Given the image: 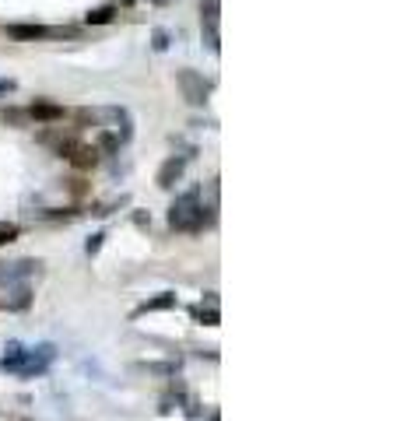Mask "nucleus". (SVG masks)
<instances>
[{
  "mask_svg": "<svg viewBox=\"0 0 400 421\" xmlns=\"http://www.w3.org/2000/svg\"><path fill=\"white\" fill-rule=\"evenodd\" d=\"M169 221H172V228H179V232H200L204 228V204H200V193L197 190H190V193H183L176 204H172V215H169Z\"/></svg>",
  "mask_w": 400,
  "mask_h": 421,
  "instance_id": "1",
  "label": "nucleus"
},
{
  "mask_svg": "<svg viewBox=\"0 0 400 421\" xmlns=\"http://www.w3.org/2000/svg\"><path fill=\"white\" fill-rule=\"evenodd\" d=\"M8 36L21 43H36V39H60V36H74V28H43V25H8Z\"/></svg>",
  "mask_w": 400,
  "mask_h": 421,
  "instance_id": "2",
  "label": "nucleus"
},
{
  "mask_svg": "<svg viewBox=\"0 0 400 421\" xmlns=\"http://www.w3.org/2000/svg\"><path fill=\"white\" fill-rule=\"evenodd\" d=\"M179 84H183V92H187V99L193 102V106H200L204 99H207V81L200 77V74H193V71H179Z\"/></svg>",
  "mask_w": 400,
  "mask_h": 421,
  "instance_id": "3",
  "label": "nucleus"
},
{
  "mask_svg": "<svg viewBox=\"0 0 400 421\" xmlns=\"http://www.w3.org/2000/svg\"><path fill=\"white\" fill-rule=\"evenodd\" d=\"M28 119H36V123H56V119H64V109L49 106V102H36L28 109Z\"/></svg>",
  "mask_w": 400,
  "mask_h": 421,
  "instance_id": "4",
  "label": "nucleus"
},
{
  "mask_svg": "<svg viewBox=\"0 0 400 421\" xmlns=\"http://www.w3.org/2000/svg\"><path fill=\"white\" fill-rule=\"evenodd\" d=\"M67 158H71L78 169H91V165L99 162V152H95V147H81V144H71V147H67Z\"/></svg>",
  "mask_w": 400,
  "mask_h": 421,
  "instance_id": "5",
  "label": "nucleus"
},
{
  "mask_svg": "<svg viewBox=\"0 0 400 421\" xmlns=\"http://www.w3.org/2000/svg\"><path fill=\"white\" fill-rule=\"evenodd\" d=\"M39 263H32V260H21V263H4V267H0V281H14V278H25V274H32V270H36Z\"/></svg>",
  "mask_w": 400,
  "mask_h": 421,
  "instance_id": "6",
  "label": "nucleus"
},
{
  "mask_svg": "<svg viewBox=\"0 0 400 421\" xmlns=\"http://www.w3.org/2000/svg\"><path fill=\"white\" fill-rule=\"evenodd\" d=\"M179 176H183V158H169L158 172V187H172Z\"/></svg>",
  "mask_w": 400,
  "mask_h": 421,
  "instance_id": "7",
  "label": "nucleus"
},
{
  "mask_svg": "<svg viewBox=\"0 0 400 421\" xmlns=\"http://www.w3.org/2000/svg\"><path fill=\"white\" fill-rule=\"evenodd\" d=\"M113 14H116V8L109 4V8H99V11H91V14H88V21H91V25H106V21H113Z\"/></svg>",
  "mask_w": 400,
  "mask_h": 421,
  "instance_id": "8",
  "label": "nucleus"
},
{
  "mask_svg": "<svg viewBox=\"0 0 400 421\" xmlns=\"http://www.w3.org/2000/svg\"><path fill=\"white\" fill-rule=\"evenodd\" d=\"M14 239H18V225L0 221V246H4V243H14Z\"/></svg>",
  "mask_w": 400,
  "mask_h": 421,
  "instance_id": "9",
  "label": "nucleus"
},
{
  "mask_svg": "<svg viewBox=\"0 0 400 421\" xmlns=\"http://www.w3.org/2000/svg\"><path fill=\"white\" fill-rule=\"evenodd\" d=\"M8 123H28V109H4Z\"/></svg>",
  "mask_w": 400,
  "mask_h": 421,
  "instance_id": "10",
  "label": "nucleus"
},
{
  "mask_svg": "<svg viewBox=\"0 0 400 421\" xmlns=\"http://www.w3.org/2000/svg\"><path fill=\"white\" fill-rule=\"evenodd\" d=\"M172 302H176L172 295H162V298H155V302H148V306H144L141 313H148V309H165V306H172Z\"/></svg>",
  "mask_w": 400,
  "mask_h": 421,
  "instance_id": "11",
  "label": "nucleus"
},
{
  "mask_svg": "<svg viewBox=\"0 0 400 421\" xmlns=\"http://www.w3.org/2000/svg\"><path fill=\"white\" fill-rule=\"evenodd\" d=\"M8 92H14V81L11 77H0V95H8Z\"/></svg>",
  "mask_w": 400,
  "mask_h": 421,
  "instance_id": "12",
  "label": "nucleus"
},
{
  "mask_svg": "<svg viewBox=\"0 0 400 421\" xmlns=\"http://www.w3.org/2000/svg\"><path fill=\"white\" fill-rule=\"evenodd\" d=\"M155 46H158V49H165V46H169V43H165V32H155Z\"/></svg>",
  "mask_w": 400,
  "mask_h": 421,
  "instance_id": "13",
  "label": "nucleus"
}]
</instances>
